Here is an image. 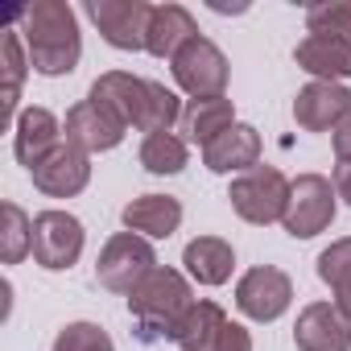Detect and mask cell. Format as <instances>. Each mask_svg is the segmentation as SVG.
I'll list each match as a JSON object with an SVG mask.
<instances>
[{"instance_id": "1", "label": "cell", "mask_w": 351, "mask_h": 351, "mask_svg": "<svg viewBox=\"0 0 351 351\" xmlns=\"http://www.w3.org/2000/svg\"><path fill=\"white\" fill-rule=\"evenodd\" d=\"M21 17V38L29 50V66L38 75H71L79 66L83 42H79V17L66 0H34L29 9L17 13Z\"/></svg>"}, {"instance_id": "2", "label": "cell", "mask_w": 351, "mask_h": 351, "mask_svg": "<svg viewBox=\"0 0 351 351\" xmlns=\"http://www.w3.org/2000/svg\"><path fill=\"white\" fill-rule=\"evenodd\" d=\"M195 306L191 298V281L178 273V269H153L132 293H128V314L141 322V330L153 339V335H173V326L182 322V314Z\"/></svg>"}, {"instance_id": "3", "label": "cell", "mask_w": 351, "mask_h": 351, "mask_svg": "<svg viewBox=\"0 0 351 351\" xmlns=\"http://www.w3.org/2000/svg\"><path fill=\"white\" fill-rule=\"evenodd\" d=\"M289 178L277 169V165H256L248 173H240V178L232 182L228 199H232V211L244 219V223H277L285 219V207H289Z\"/></svg>"}, {"instance_id": "4", "label": "cell", "mask_w": 351, "mask_h": 351, "mask_svg": "<svg viewBox=\"0 0 351 351\" xmlns=\"http://www.w3.org/2000/svg\"><path fill=\"white\" fill-rule=\"evenodd\" d=\"M153 269H157V252H153V244H149L145 236H136V232H116V236L104 244L99 261H95L99 285L112 289V293H124V298H128Z\"/></svg>"}, {"instance_id": "5", "label": "cell", "mask_w": 351, "mask_h": 351, "mask_svg": "<svg viewBox=\"0 0 351 351\" xmlns=\"http://www.w3.org/2000/svg\"><path fill=\"white\" fill-rule=\"evenodd\" d=\"M169 71H173V83H178L191 99H219L228 91V58L203 34L169 58Z\"/></svg>"}, {"instance_id": "6", "label": "cell", "mask_w": 351, "mask_h": 351, "mask_svg": "<svg viewBox=\"0 0 351 351\" xmlns=\"http://www.w3.org/2000/svg\"><path fill=\"white\" fill-rule=\"evenodd\" d=\"M335 186L322 173H298L289 186V207H285V232L293 240H314L335 223Z\"/></svg>"}, {"instance_id": "7", "label": "cell", "mask_w": 351, "mask_h": 351, "mask_svg": "<svg viewBox=\"0 0 351 351\" xmlns=\"http://www.w3.org/2000/svg\"><path fill=\"white\" fill-rule=\"evenodd\" d=\"M293 302V281L277 265H256L240 277L236 285V306L252 322H277Z\"/></svg>"}, {"instance_id": "8", "label": "cell", "mask_w": 351, "mask_h": 351, "mask_svg": "<svg viewBox=\"0 0 351 351\" xmlns=\"http://www.w3.org/2000/svg\"><path fill=\"white\" fill-rule=\"evenodd\" d=\"M83 256V223L71 211H42L34 215V261L50 273L71 269Z\"/></svg>"}, {"instance_id": "9", "label": "cell", "mask_w": 351, "mask_h": 351, "mask_svg": "<svg viewBox=\"0 0 351 351\" xmlns=\"http://www.w3.org/2000/svg\"><path fill=\"white\" fill-rule=\"evenodd\" d=\"M87 17L99 25L108 46H116V50H145L153 5H145V0H87Z\"/></svg>"}, {"instance_id": "10", "label": "cell", "mask_w": 351, "mask_h": 351, "mask_svg": "<svg viewBox=\"0 0 351 351\" xmlns=\"http://www.w3.org/2000/svg\"><path fill=\"white\" fill-rule=\"evenodd\" d=\"M29 178H34V186H38L42 195H50V199H75V195H83L87 182H91V157H87L83 149H75L71 141H62L50 157H42V161L29 169Z\"/></svg>"}, {"instance_id": "11", "label": "cell", "mask_w": 351, "mask_h": 351, "mask_svg": "<svg viewBox=\"0 0 351 351\" xmlns=\"http://www.w3.org/2000/svg\"><path fill=\"white\" fill-rule=\"evenodd\" d=\"M351 116V91L343 83H306L293 99V120L306 132H335L343 120Z\"/></svg>"}, {"instance_id": "12", "label": "cell", "mask_w": 351, "mask_h": 351, "mask_svg": "<svg viewBox=\"0 0 351 351\" xmlns=\"http://www.w3.org/2000/svg\"><path fill=\"white\" fill-rule=\"evenodd\" d=\"M298 351H351V318L335 302H310L293 326Z\"/></svg>"}, {"instance_id": "13", "label": "cell", "mask_w": 351, "mask_h": 351, "mask_svg": "<svg viewBox=\"0 0 351 351\" xmlns=\"http://www.w3.org/2000/svg\"><path fill=\"white\" fill-rule=\"evenodd\" d=\"M62 132H66V141H71L75 149H83V153L91 157V153H108V149H116V145L124 141L128 128H124L108 108H99L95 99H83V104H75V108L66 112Z\"/></svg>"}, {"instance_id": "14", "label": "cell", "mask_w": 351, "mask_h": 351, "mask_svg": "<svg viewBox=\"0 0 351 351\" xmlns=\"http://www.w3.org/2000/svg\"><path fill=\"white\" fill-rule=\"evenodd\" d=\"M99 108H108L124 128H141L145 104H149V79H136L128 71H108L91 83V95Z\"/></svg>"}, {"instance_id": "15", "label": "cell", "mask_w": 351, "mask_h": 351, "mask_svg": "<svg viewBox=\"0 0 351 351\" xmlns=\"http://www.w3.org/2000/svg\"><path fill=\"white\" fill-rule=\"evenodd\" d=\"M261 132L252 128V124H232L219 141H211L207 149H203V165L211 169V173H248V169H256L261 165Z\"/></svg>"}, {"instance_id": "16", "label": "cell", "mask_w": 351, "mask_h": 351, "mask_svg": "<svg viewBox=\"0 0 351 351\" xmlns=\"http://www.w3.org/2000/svg\"><path fill=\"white\" fill-rule=\"evenodd\" d=\"M62 145V124L46 108H25L13 124V153L25 169H34L42 157H50Z\"/></svg>"}, {"instance_id": "17", "label": "cell", "mask_w": 351, "mask_h": 351, "mask_svg": "<svg viewBox=\"0 0 351 351\" xmlns=\"http://www.w3.org/2000/svg\"><path fill=\"white\" fill-rule=\"evenodd\" d=\"M293 58H298L302 71H310V75L322 79V83H343V79H351V42H347V38L310 34V38L298 42Z\"/></svg>"}, {"instance_id": "18", "label": "cell", "mask_w": 351, "mask_h": 351, "mask_svg": "<svg viewBox=\"0 0 351 351\" xmlns=\"http://www.w3.org/2000/svg\"><path fill=\"white\" fill-rule=\"evenodd\" d=\"M124 228L145 236V240H169L182 223V203L169 195H141L124 207Z\"/></svg>"}, {"instance_id": "19", "label": "cell", "mask_w": 351, "mask_h": 351, "mask_svg": "<svg viewBox=\"0 0 351 351\" xmlns=\"http://www.w3.org/2000/svg\"><path fill=\"white\" fill-rule=\"evenodd\" d=\"M195 38H199V25H195L191 9H182V5H153L149 34H145V50L153 58H173Z\"/></svg>"}, {"instance_id": "20", "label": "cell", "mask_w": 351, "mask_h": 351, "mask_svg": "<svg viewBox=\"0 0 351 351\" xmlns=\"http://www.w3.org/2000/svg\"><path fill=\"white\" fill-rule=\"evenodd\" d=\"M182 265H186V273H191L199 285H223V281L232 277V269H236V252H232V244L219 240V236H199V240L186 244Z\"/></svg>"}, {"instance_id": "21", "label": "cell", "mask_w": 351, "mask_h": 351, "mask_svg": "<svg viewBox=\"0 0 351 351\" xmlns=\"http://www.w3.org/2000/svg\"><path fill=\"white\" fill-rule=\"evenodd\" d=\"M232 318L223 314V306H215V302H195L186 314H182V322L173 326V343H178L182 351H215V343H219V335H223V326H228Z\"/></svg>"}, {"instance_id": "22", "label": "cell", "mask_w": 351, "mask_h": 351, "mask_svg": "<svg viewBox=\"0 0 351 351\" xmlns=\"http://www.w3.org/2000/svg\"><path fill=\"white\" fill-rule=\"evenodd\" d=\"M236 124V104L228 99V95H219V99H191V108L182 112V132H186V141H195V145H211V141H219L228 128Z\"/></svg>"}, {"instance_id": "23", "label": "cell", "mask_w": 351, "mask_h": 351, "mask_svg": "<svg viewBox=\"0 0 351 351\" xmlns=\"http://www.w3.org/2000/svg\"><path fill=\"white\" fill-rule=\"evenodd\" d=\"M186 161H191V149H186L182 136H173V132H153L141 145V165L149 173H182Z\"/></svg>"}, {"instance_id": "24", "label": "cell", "mask_w": 351, "mask_h": 351, "mask_svg": "<svg viewBox=\"0 0 351 351\" xmlns=\"http://www.w3.org/2000/svg\"><path fill=\"white\" fill-rule=\"evenodd\" d=\"M0 215H5V228H0V261H5V265H21L34 252V219L17 203H5Z\"/></svg>"}, {"instance_id": "25", "label": "cell", "mask_w": 351, "mask_h": 351, "mask_svg": "<svg viewBox=\"0 0 351 351\" xmlns=\"http://www.w3.org/2000/svg\"><path fill=\"white\" fill-rule=\"evenodd\" d=\"M0 54H5V116L13 120L17 112V99H21V83H25V71H29V50H25V38L21 29H5L0 38Z\"/></svg>"}, {"instance_id": "26", "label": "cell", "mask_w": 351, "mask_h": 351, "mask_svg": "<svg viewBox=\"0 0 351 351\" xmlns=\"http://www.w3.org/2000/svg\"><path fill=\"white\" fill-rule=\"evenodd\" d=\"M182 99L173 95L165 83H149V104H145V116H141V132L153 136V132H169L173 124L182 120Z\"/></svg>"}, {"instance_id": "27", "label": "cell", "mask_w": 351, "mask_h": 351, "mask_svg": "<svg viewBox=\"0 0 351 351\" xmlns=\"http://www.w3.org/2000/svg\"><path fill=\"white\" fill-rule=\"evenodd\" d=\"M306 29L322 38H347L351 42V0H318L306 9Z\"/></svg>"}, {"instance_id": "28", "label": "cell", "mask_w": 351, "mask_h": 351, "mask_svg": "<svg viewBox=\"0 0 351 351\" xmlns=\"http://www.w3.org/2000/svg\"><path fill=\"white\" fill-rule=\"evenodd\" d=\"M50 351H116V343L99 322H66Z\"/></svg>"}, {"instance_id": "29", "label": "cell", "mask_w": 351, "mask_h": 351, "mask_svg": "<svg viewBox=\"0 0 351 351\" xmlns=\"http://www.w3.org/2000/svg\"><path fill=\"white\" fill-rule=\"evenodd\" d=\"M318 277H322L330 289L351 277V236H343V240H335L330 248L318 252Z\"/></svg>"}, {"instance_id": "30", "label": "cell", "mask_w": 351, "mask_h": 351, "mask_svg": "<svg viewBox=\"0 0 351 351\" xmlns=\"http://www.w3.org/2000/svg\"><path fill=\"white\" fill-rule=\"evenodd\" d=\"M215 351H252V335L240 322H228L223 335H219V343H215Z\"/></svg>"}, {"instance_id": "31", "label": "cell", "mask_w": 351, "mask_h": 351, "mask_svg": "<svg viewBox=\"0 0 351 351\" xmlns=\"http://www.w3.org/2000/svg\"><path fill=\"white\" fill-rule=\"evenodd\" d=\"M330 145H335V157L339 161H351V116L330 132Z\"/></svg>"}, {"instance_id": "32", "label": "cell", "mask_w": 351, "mask_h": 351, "mask_svg": "<svg viewBox=\"0 0 351 351\" xmlns=\"http://www.w3.org/2000/svg\"><path fill=\"white\" fill-rule=\"evenodd\" d=\"M335 195L351 207V161H339L335 165Z\"/></svg>"}, {"instance_id": "33", "label": "cell", "mask_w": 351, "mask_h": 351, "mask_svg": "<svg viewBox=\"0 0 351 351\" xmlns=\"http://www.w3.org/2000/svg\"><path fill=\"white\" fill-rule=\"evenodd\" d=\"M335 306L343 310V318H351V277L335 285Z\"/></svg>"}]
</instances>
